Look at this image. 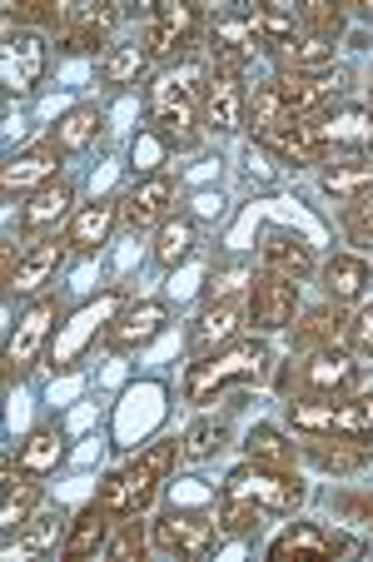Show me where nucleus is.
I'll return each instance as SVG.
<instances>
[{
  "label": "nucleus",
  "mask_w": 373,
  "mask_h": 562,
  "mask_svg": "<svg viewBox=\"0 0 373 562\" xmlns=\"http://www.w3.org/2000/svg\"><path fill=\"white\" fill-rule=\"evenodd\" d=\"M174 458H180V438H160V443H149L145 453L135 458V463H125L120 473H110L105 483H100L95 503L110 513V518H135V513H145L149 503H155V493L165 488V473L174 468Z\"/></svg>",
  "instance_id": "nucleus-1"
},
{
  "label": "nucleus",
  "mask_w": 373,
  "mask_h": 562,
  "mask_svg": "<svg viewBox=\"0 0 373 562\" xmlns=\"http://www.w3.org/2000/svg\"><path fill=\"white\" fill-rule=\"evenodd\" d=\"M264 369H269V344L235 339V344H224V349L190 363V373H184V398H190V404H214L229 383H255Z\"/></svg>",
  "instance_id": "nucleus-2"
},
{
  "label": "nucleus",
  "mask_w": 373,
  "mask_h": 562,
  "mask_svg": "<svg viewBox=\"0 0 373 562\" xmlns=\"http://www.w3.org/2000/svg\"><path fill=\"white\" fill-rule=\"evenodd\" d=\"M289 424L304 438H369L373 443V393H353V398H294L289 404Z\"/></svg>",
  "instance_id": "nucleus-3"
},
{
  "label": "nucleus",
  "mask_w": 373,
  "mask_h": 562,
  "mask_svg": "<svg viewBox=\"0 0 373 562\" xmlns=\"http://www.w3.org/2000/svg\"><path fill=\"white\" fill-rule=\"evenodd\" d=\"M224 493H235V498H249L269 513H294L298 503L309 498L304 488V477L284 463H259V458H245L235 473L224 477Z\"/></svg>",
  "instance_id": "nucleus-4"
},
{
  "label": "nucleus",
  "mask_w": 373,
  "mask_h": 562,
  "mask_svg": "<svg viewBox=\"0 0 373 562\" xmlns=\"http://www.w3.org/2000/svg\"><path fill=\"white\" fill-rule=\"evenodd\" d=\"M60 318H65L60 299H35V304L15 318L11 339H5V383H21L25 373L45 359V349H50L55 324H60Z\"/></svg>",
  "instance_id": "nucleus-5"
},
{
  "label": "nucleus",
  "mask_w": 373,
  "mask_h": 562,
  "mask_svg": "<svg viewBox=\"0 0 373 562\" xmlns=\"http://www.w3.org/2000/svg\"><path fill=\"white\" fill-rule=\"evenodd\" d=\"M120 308H125V294H120V289L95 294L86 308H80V314L70 318V324H60V329H55V339H50V349H45L41 363H50V369H70V363L90 349V339H95L100 329H110V324H115Z\"/></svg>",
  "instance_id": "nucleus-6"
},
{
  "label": "nucleus",
  "mask_w": 373,
  "mask_h": 562,
  "mask_svg": "<svg viewBox=\"0 0 373 562\" xmlns=\"http://www.w3.org/2000/svg\"><path fill=\"white\" fill-rule=\"evenodd\" d=\"M304 125H309L324 159L339 155V149H353V155L373 149V105H334V110L309 115Z\"/></svg>",
  "instance_id": "nucleus-7"
},
{
  "label": "nucleus",
  "mask_w": 373,
  "mask_h": 562,
  "mask_svg": "<svg viewBox=\"0 0 373 562\" xmlns=\"http://www.w3.org/2000/svg\"><path fill=\"white\" fill-rule=\"evenodd\" d=\"M359 383V363L349 349H314L298 359V379H294V398H339Z\"/></svg>",
  "instance_id": "nucleus-8"
},
{
  "label": "nucleus",
  "mask_w": 373,
  "mask_h": 562,
  "mask_svg": "<svg viewBox=\"0 0 373 562\" xmlns=\"http://www.w3.org/2000/svg\"><path fill=\"white\" fill-rule=\"evenodd\" d=\"M214 513H165L155 528H149V548L165 552V558H210L214 552Z\"/></svg>",
  "instance_id": "nucleus-9"
},
{
  "label": "nucleus",
  "mask_w": 373,
  "mask_h": 562,
  "mask_svg": "<svg viewBox=\"0 0 373 562\" xmlns=\"http://www.w3.org/2000/svg\"><path fill=\"white\" fill-rule=\"evenodd\" d=\"M245 70L235 65H214L210 75V90L200 100V125L214 130V135H229V130H245Z\"/></svg>",
  "instance_id": "nucleus-10"
},
{
  "label": "nucleus",
  "mask_w": 373,
  "mask_h": 562,
  "mask_svg": "<svg viewBox=\"0 0 373 562\" xmlns=\"http://www.w3.org/2000/svg\"><path fill=\"white\" fill-rule=\"evenodd\" d=\"M210 45H214V65H235V70H245L249 55L269 50L264 25H259V5L255 11H219L210 21Z\"/></svg>",
  "instance_id": "nucleus-11"
},
{
  "label": "nucleus",
  "mask_w": 373,
  "mask_h": 562,
  "mask_svg": "<svg viewBox=\"0 0 373 562\" xmlns=\"http://www.w3.org/2000/svg\"><path fill=\"white\" fill-rule=\"evenodd\" d=\"M298 318V284L294 279H279V274H255L249 284V324L259 334H279V329H294Z\"/></svg>",
  "instance_id": "nucleus-12"
},
{
  "label": "nucleus",
  "mask_w": 373,
  "mask_h": 562,
  "mask_svg": "<svg viewBox=\"0 0 373 562\" xmlns=\"http://www.w3.org/2000/svg\"><path fill=\"white\" fill-rule=\"evenodd\" d=\"M349 86V70H309V75H274V90L284 100L289 120H309Z\"/></svg>",
  "instance_id": "nucleus-13"
},
{
  "label": "nucleus",
  "mask_w": 373,
  "mask_h": 562,
  "mask_svg": "<svg viewBox=\"0 0 373 562\" xmlns=\"http://www.w3.org/2000/svg\"><path fill=\"white\" fill-rule=\"evenodd\" d=\"M41 75H45L41 35L5 25V45H0V86H5V95H25V90H35L41 86Z\"/></svg>",
  "instance_id": "nucleus-14"
},
{
  "label": "nucleus",
  "mask_w": 373,
  "mask_h": 562,
  "mask_svg": "<svg viewBox=\"0 0 373 562\" xmlns=\"http://www.w3.org/2000/svg\"><path fill=\"white\" fill-rule=\"evenodd\" d=\"M245 324H249V289H245V294H235V299H219V304L204 308L200 324H194V334H190V353H194V359H204V353L224 349V344H235Z\"/></svg>",
  "instance_id": "nucleus-15"
},
{
  "label": "nucleus",
  "mask_w": 373,
  "mask_h": 562,
  "mask_svg": "<svg viewBox=\"0 0 373 562\" xmlns=\"http://www.w3.org/2000/svg\"><path fill=\"white\" fill-rule=\"evenodd\" d=\"M204 31L200 5L190 0H160L155 5V25H149V50L155 55H184Z\"/></svg>",
  "instance_id": "nucleus-16"
},
{
  "label": "nucleus",
  "mask_w": 373,
  "mask_h": 562,
  "mask_svg": "<svg viewBox=\"0 0 373 562\" xmlns=\"http://www.w3.org/2000/svg\"><path fill=\"white\" fill-rule=\"evenodd\" d=\"M170 324V308L160 304V299H139V304H125L120 308V318L105 329V349L110 353H135L145 349L155 334Z\"/></svg>",
  "instance_id": "nucleus-17"
},
{
  "label": "nucleus",
  "mask_w": 373,
  "mask_h": 562,
  "mask_svg": "<svg viewBox=\"0 0 373 562\" xmlns=\"http://www.w3.org/2000/svg\"><path fill=\"white\" fill-rule=\"evenodd\" d=\"M264 552L274 562H284V558H339V552H353V538L324 528V522H289Z\"/></svg>",
  "instance_id": "nucleus-18"
},
{
  "label": "nucleus",
  "mask_w": 373,
  "mask_h": 562,
  "mask_svg": "<svg viewBox=\"0 0 373 562\" xmlns=\"http://www.w3.org/2000/svg\"><path fill=\"white\" fill-rule=\"evenodd\" d=\"M65 220H75V190L65 180H50V184H41L35 194H25V204H21V234L25 239H41V234H55V224H65Z\"/></svg>",
  "instance_id": "nucleus-19"
},
{
  "label": "nucleus",
  "mask_w": 373,
  "mask_h": 562,
  "mask_svg": "<svg viewBox=\"0 0 373 562\" xmlns=\"http://www.w3.org/2000/svg\"><path fill=\"white\" fill-rule=\"evenodd\" d=\"M65 255H70V245L65 239H35V245H25L21 249V265H15V274H11V284H5V294H15V299H31V294H41L45 284L55 279V269L65 265Z\"/></svg>",
  "instance_id": "nucleus-20"
},
{
  "label": "nucleus",
  "mask_w": 373,
  "mask_h": 562,
  "mask_svg": "<svg viewBox=\"0 0 373 562\" xmlns=\"http://www.w3.org/2000/svg\"><path fill=\"white\" fill-rule=\"evenodd\" d=\"M60 180V149L45 139V145H31L21 149V155L5 165V175H0V190H5V200H15V194H35L41 184Z\"/></svg>",
  "instance_id": "nucleus-21"
},
{
  "label": "nucleus",
  "mask_w": 373,
  "mask_h": 562,
  "mask_svg": "<svg viewBox=\"0 0 373 562\" xmlns=\"http://www.w3.org/2000/svg\"><path fill=\"white\" fill-rule=\"evenodd\" d=\"M174 204V180L170 175H149V180H135V190L120 200V220L129 229H149V224H165Z\"/></svg>",
  "instance_id": "nucleus-22"
},
{
  "label": "nucleus",
  "mask_w": 373,
  "mask_h": 562,
  "mask_svg": "<svg viewBox=\"0 0 373 562\" xmlns=\"http://www.w3.org/2000/svg\"><path fill=\"white\" fill-rule=\"evenodd\" d=\"M115 25H120L115 5H65V25L55 35H60L65 50H100Z\"/></svg>",
  "instance_id": "nucleus-23"
},
{
  "label": "nucleus",
  "mask_w": 373,
  "mask_h": 562,
  "mask_svg": "<svg viewBox=\"0 0 373 562\" xmlns=\"http://www.w3.org/2000/svg\"><path fill=\"white\" fill-rule=\"evenodd\" d=\"M115 224H120V200L86 204V210H75L70 229H65V245H70V255H100L110 245Z\"/></svg>",
  "instance_id": "nucleus-24"
},
{
  "label": "nucleus",
  "mask_w": 373,
  "mask_h": 562,
  "mask_svg": "<svg viewBox=\"0 0 373 562\" xmlns=\"http://www.w3.org/2000/svg\"><path fill=\"white\" fill-rule=\"evenodd\" d=\"M343 334H349V314H343V304H334V299H324L319 308H304V314L294 318V349L298 353L334 349Z\"/></svg>",
  "instance_id": "nucleus-25"
},
{
  "label": "nucleus",
  "mask_w": 373,
  "mask_h": 562,
  "mask_svg": "<svg viewBox=\"0 0 373 562\" xmlns=\"http://www.w3.org/2000/svg\"><path fill=\"white\" fill-rule=\"evenodd\" d=\"M319 284H324V299H334V304H359L363 294H369L373 284V265L363 255H334L329 265L319 269Z\"/></svg>",
  "instance_id": "nucleus-26"
},
{
  "label": "nucleus",
  "mask_w": 373,
  "mask_h": 562,
  "mask_svg": "<svg viewBox=\"0 0 373 562\" xmlns=\"http://www.w3.org/2000/svg\"><path fill=\"white\" fill-rule=\"evenodd\" d=\"M155 130L170 139V149H194L200 145V105L170 90H155Z\"/></svg>",
  "instance_id": "nucleus-27"
},
{
  "label": "nucleus",
  "mask_w": 373,
  "mask_h": 562,
  "mask_svg": "<svg viewBox=\"0 0 373 562\" xmlns=\"http://www.w3.org/2000/svg\"><path fill=\"white\" fill-rule=\"evenodd\" d=\"M259 259H264V269L269 274H279V279H309L314 274V249L298 239V234H284V229H274V234H264V245H259Z\"/></svg>",
  "instance_id": "nucleus-28"
},
{
  "label": "nucleus",
  "mask_w": 373,
  "mask_h": 562,
  "mask_svg": "<svg viewBox=\"0 0 373 562\" xmlns=\"http://www.w3.org/2000/svg\"><path fill=\"white\" fill-rule=\"evenodd\" d=\"M110 528H120L115 518H110L100 503H90L80 518L65 528V542H60V552L70 562H80V558H95V552H105V542H110Z\"/></svg>",
  "instance_id": "nucleus-29"
},
{
  "label": "nucleus",
  "mask_w": 373,
  "mask_h": 562,
  "mask_svg": "<svg viewBox=\"0 0 373 562\" xmlns=\"http://www.w3.org/2000/svg\"><path fill=\"white\" fill-rule=\"evenodd\" d=\"M324 194H329L334 204H353L363 200V194H373V159H334L329 170L319 175Z\"/></svg>",
  "instance_id": "nucleus-30"
},
{
  "label": "nucleus",
  "mask_w": 373,
  "mask_h": 562,
  "mask_svg": "<svg viewBox=\"0 0 373 562\" xmlns=\"http://www.w3.org/2000/svg\"><path fill=\"white\" fill-rule=\"evenodd\" d=\"M105 130V110L100 105H75L60 115V125L50 130V145L60 149V155H80V149L95 145V135Z\"/></svg>",
  "instance_id": "nucleus-31"
},
{
  "label": "nucleus",
  "mask_w": 373,
  "mask_h": 562,
  "mask_svg": "<svg viewBox=\"0 0 373 562\" xmlns=\"http://www.w3.org/2000/svg\"><path fill=\"white\" fill-rule=\"evenodd\" d=\"M269 55L279 60V75H309V70H329L334 65V41L298 31V41H289L284 50H269Z\"/></svg>",
  "instance_id": "nucleus-32"
},
{
  "label": "nucleus",
  "mask_w": 373,
  "mask_h": 562,
  "mask_svg": "<svg viewBox=\"0 0 373 562\" xmlns=\"http://www.w3.org/2000/svg\"><path fill=\"white\" fill-rule=\"evenodd\" d=\"M304 458L309 463H319L324 473H334V477H349V473H359L363 463H369V443H334V438H304Z\"/></svg>",
  "instance_id": "nucleus-33"
},
{
  "label": "nucleus",
  "mask_w": 373,
  "mask_h": 562,
  "mask_svg": "<svg viewBox=\"0 0 373 562\" xmlns=\"http://www.w3.org/2000/svg\"><path fill=\"white\" fill-rule=\"evenodd\" d=\"M60 458H65L60 428H35V434L15 448V463H21L25 477H50L55 468H60Z\"/></svg>",
  "instance_id": "nucleus-34"
},
{
  "label": "nucleus",
  "mask_w": 373,
  "mask_h": 562,
  "mask_svg": "<svg viewBox=\"0 0 373 562\" xmlns=\"http://www.w3.org/2000/svg\"><path fill=\"white\" fill-rule=\"evenodd\" d=\"M279 125H289L284 100H279L274 80H264V86H255L245 100V130H255V139H269Z\"/></svg>",
  "instance_id": "nucleus-35"
},
{
  "label": "nucleus",
  "mask_w": 373,
  "mask_h": 562,
  "mask_svg": "<svg viewBox=\"0 0 373 562\" xmlns=\"http://www.w3.org/2000/svg\"><path fill=\"white\" fill-rule=\"evenodd\" d=\"M264 518H269V508H259V503L235 498V493L219 488V503H214V522H219V532L249 538V532H259V522H264Z\"/></svg>",
  "instance_id": "nucleus-36"
},
{
  "label": "nucleus",
  "mask_w": 373,
  "mask_h": 562,
  "mask_svg": "<svg viewBox=\"0 0 373 562\" xmlns=\"http://www.w3.org/2000/svg\"><path fill=\"white\" fill-rule=\"evenodd\" d=\"M149 60H155V50H149V45H110L100 70H105L110 86H135V80H145Z\"/></svg>",
  "instance_id": "nucleus-37"
},
{
  "label": "nucleus",
  "mask_w": 373,
  "mask_h": 562,
  "mask_svg": "<svg viewBox=\"0 0 373 562\" xmlns=\"http://www.w3.org/2000/svg\"><path fill=\"white\" fill-rule=\"evenodd\" d=\"M5 25H15V31H60L65 25V5H55V0H11L5 5Z\"/></svg>",
  "instance_id": "nucleus-38"
},
{
  "label": "nucleus",
  "mask_w": 373,
  "mask_h": 562,
  "mask_svg": "<svg viewBox=\"0 0 373 562\" xmlns=\"http://www.w3.org/2000/svg\"><path fill=\"white\" fill-rule=\"evenodd\" d=\"M194 249V224L184 220V214H170V220L160 224V234H155V259H160L165 269L184 265Z\"/></svg>",
  "instance_id": "nucleus-39"
},
{
  "label": "nucleus",
  "mask_w": 373,
  "mask_h": 562,
  "mask_svg": "<svg viewBox=\"0 0 373 562\" xmlns=\"http://www.w3.org/2000/svg\"><path fill=\"white\" fill-rule=\"evenodd\" d=\"M129 165H135L139 180L160 175V165H170V139H165L155 125H145L135 139H129Z\"/></svg>",
  "instance_id": "nucleus-40"
},
{
  "label": "nucleus",
  "mask_w": 373,
  "mask_h": 562,
  "mask_svg": "<svg viewBox=\"0 0 373 562\" xmlns=\"http://www.w3.org/2000/svg\"><path fill=\"white\" fill-rule=\"evenodd\" d=\"M259 25H264L269 50H284V45L298 41V31H304V25H298V11L284 5V0H264V5H259Z\"/></svg>",
  "instance_id": "nucleus-41"
},
{
  "label": "nucleus",
  "mask_w": 373,
  "mask_h": 562,
  "mask_svg": "<svg viewBox=\"0 0 373 562\" xmlns=\"http://www.w3.org/2000/svg\"><path fill=\"white\" fill-rule=\"evenodd\" d=\"M298 25L309 35H324V41H339L349 31V11L329 5V0H309V5H298Z\"/></svg>",
  "instance_id": "nucleus-42"
},
{
  "label": "nucleus",
  "mask_w": 373,
  "mask_h": 562,
  "mask_svg": "<svg viewBox=\"0 0 373 562\" xmlns=\"http://www.w3.org/2000/svg\"><path fill=\"white\" fill-rule=\"evenodd\" d=\"M245 453L249 458H259V463H294V443H289L284 434H279L274 424H255L249 428V438H245Z\"/></svg>",
  "instance_id": "nucleus-43"
},
{
  "label": "nucleus",
  "mask_w": 373,
  "mask_h": 562,
  "mask_svg": "<svg viewBox=\"0 0 373 562\" xmlns=\"http://www.w3.org/2000/svg\"><path fill=\"white\" fill-rule=\"evenodd\" d=\"M224 443H229V428H224V424H210V418H200V424H194L190 434L180 438V458H184V463H204V458H214Z\"/></svg>",
  "instance_id": "nucleus-44"
},
{
  "label": "nucleus",
  "mask_w": 373,
  "mask_h": 562,
  "mask_svg": "<svg viewBox=\"0 0 373 562\" xmlns=\"http://www.w3.org/2000/svg\"><path fill=\"white\" fill-rule=\"evenodd\" d=\"M35 503H41V483L35 477H25V483H15V488H5V503H0V528L15 532L31 522Z\"/></svg>",
  "instance_id": "nucleus-45"
},
{
  "label": "nucleus",
  "mask_w": 373,
  "mask_h": 562,
  "mask_svg": "<svg viewBox=\"0 0 373 562\" xmlns=\"http://www.w3.org/2000/svg\"><path fill=\"white\" fill-rule=\"evenodd\" d=\"M149 552V532H145V522H139V513L135 518H120V532L105 542V558H115V562H129V558H145Z\"/></svg>",
  "instance_id": "nucleus-46"
},
{
  "label": "nucleus",
  "mask_w": 373,
  "mask_h": 562,
  "mask_svg": "<svg viewBox=\"0 0 373 562\" xmlns=\"http://www.w3.org/2000/svg\"><path fill=\"white\" fill-rule=\"evenodd\" d=\"M339 224H343V239H349V245L373 249V194H363V200L343 204Z\"/></svg>",
  "instance_id": "nucleus-47"
},
{
  "label": "nucleus",
  "mask_w": 373,
  "mask_h": 562,
  "mask_svg": "<svg viewBox=\"0 0 373 562\" xmlns=\"http://www.w3.org/2000/svg\"><path fill=\"white\" fill-rule=\"evenodd\" d=\"M245 170H249V180L274 184L279 175H284V159H279L264 139H249V145H245Z\"/></svg>",
  "instance_id": "nucleus-48"
},
{
  "label": "nucleus",
  "mask_w": 373,
  "mask_h": 562,
  "mask_svg": "<svg viewBox=\"0 0 373 562\" xmlns=\"http://www.w3.org/2000/svg\"><path fill=\"white\" fill-rule=\"evenodd\" d=\"M55 538H60V513H41V518L25 522V542H21V548L25 552H45Z\"/></svg>",
  "instance_id": "nucleus-49"
},
{
  "label": "nucleus",
  "mask_w": 373,
  "mask_h": 562,
  "mask_svg": "<svg viewBox=\"0 0 373 562\" xmlns=\"http://www.w3.org/2000/svg\"><path fill=\"white\" fill-rule=\"evenodd\" d=\"M349 344L359 353H373V299L359 304V314H349Z\"/></svg>",
  "instance_id": "nucleus-50"
},
{
  "label": "nucleus",
  "mask_w": 373,
  "mask_h": 562,
  "mask_svg": "<svg viewBox=\"0 0 373 562\" xmlns=\"http://www.w3.org/2000/svg\"><path fill=\"white\" fill-rule=\"evenodd\" d=\"M219 194H200V200H194V214H219Z\"/></svg>",
  "instance_id": "nucleus-51"
},
{
  "label": "nucleus",
  "mask_w": 373,
  "mask_h": 562,
  "mask_svg": "<svg viewBox=\"0 0 373 562\" xmlns=\"http://www.w3.org/2000/svg\"><path fill=\"white\" fill-rule=\"evenodd\" d=\"M339 508L343 513H369V518H373V498H343Z\"/></svg>",
  "instance_id": "nucleus-52"
},
{
  "label": "nucleus",
  "mask_w": 373,
  "mask_h": 562,
  "mask_svg": "<svg viewBox=\"0 0 373 562\" xmlns=\"http://www.w3.org/2000/svg\"><path fill=\"white\" fill-rule=\"evenodd\" d=\"M359 15H363V21L373 25V0H363V5H359Z\"/></svg>",
  "instance_id": "nucleus-53"
}]
</instances>
